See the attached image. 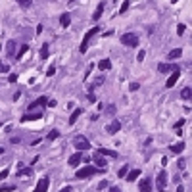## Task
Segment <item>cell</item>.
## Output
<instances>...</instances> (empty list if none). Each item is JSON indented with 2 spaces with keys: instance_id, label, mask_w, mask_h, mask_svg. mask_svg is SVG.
<instances>
[{
  "instance_id": "7402d4cb",
  "label": "cell",
  "mask_w": 192,
  "mask_h": 192,
  "mask_svg": "<svg viewBox=\"0 0 192 192\" xmlns=\"http://www.w3.org/2000/svg\"><path fill=\"white\" fill-rule=\"evenodd\" d=\"M81 114H83V111L79 110V108H77V110H73V114L69 115V125H73V123H75V121L79 119V115H81Z\"/></svg>"
},
{
  "instance_id": "ee69618b",
  "label": "cell",
  "mask_w": 192,
  "mask_h": 192,
  "mask_svg": "<svg viewBox=\"0 0 192 192\" xmlns=\"http://www.w3.org/2000/svg\"><path fill=\"white\" fill-rule=\"evenodd\" d=\"M106 111H108V114H114V111H115V106H108Z\"/></svg>"
},
{
  "instance_id": "e0dca14e",
  "label": "cell",
  "mask_w": 192,
  "mask_h": 192,
  "mask_svg": "<svg viewBox=\"0 0 192 192\" xmlns=\"http://www.w3.org/2000/svg\"><path fill=\"white\" fill-rule=\"evenodd\" d=\"M60 23H62V27H69V23H71V16L67 14V12H63V14L60 16Z\"/></svg>"
},
{
  "instance_id": "484cf974",
  "label": "cell",
  "mask_w": 192,
  "mask_h": 192,
  "mask_svg": "<svg viewBox=\"0 0 192 192\" xmlns=\"http://www.w3.org/2000/svg\"><path fill=\"white\" fill-rule=\"evenodd\" d=\"M14 50H16V42L10 40V42L6 44V54H14Z\"/></svg>"
},
{
  "instance_id": "f6af8a7d",
  "label": "cell",
  "mask_w": 192,
  "mask_h": 192,
  "mask_svg": "<svg viewBox=\"0 0 192 192\" xmlns=\"http://www.w3.org/2000/svg\"><path fill=\"white\" fill-rule=\"evenodd\" d=\"M60 192H73V188H71V186H63Z\"/></svg>"
},
{
  "instance_id": "4dcf8cb0",
  "label": "cell",
  "mask_w": 192,
  "mask_h": 192,
  "mask_svg": "<svg viewBox=\"0 0 192 192\" xmlns=\"http://www.w3.org/2000/svg\"><path fill=\"white\" fill-rule=\"evenodd\" d=\"M10 175V167H6V169H2V171H0V180H4L6 177Z\"/></svg>"
},
{
  "instance_id": "3957f363",
  "label": "cell",
  "mask_w": 192,
  "mask_h": 192,
  "mask_svg": "<svg viewBox=\"0 0 192 192\" xmlns=\"http://www.w3.org/2000/svg\"><path fill=\"white\" fill-rule=\"evenodd\" d=\"M121 44L134 48V46H138V37L134 35V33H125V35L121 37Z\"/></svg>"
},
{
  "instance_id": "ab89813d",
  "label": "cell",
  "mask_w": 192,
  "mask_h": 192,
  "mask_svg": "<svg viewBox=\"0 0 192 192\" xmlns=\"http://www.w3.org/2000/svg\"><path fill=\"white\" fill-rule=\"evenodd\" d=\"M177 33H179V35H183V33H185V25H183V23L177 27Z\"/></svg>"
},
{
  "instance_id": "1f68e13d",
  "label": "cell",
  "mask_w": 192,
  "mask_h": 192,
  "mask_svg": "<svg viewBox=\"0 0 192 192\" xmlns=\"http://www.w3.org/2000/svg\"><path fill=\"white\" fill-rule=\"evenodd\" d=\"M127 171H129V165H123V167L119 169V177H123V179H125V175H127Z\"/></svg>"
},
{
  "instance_id": "44dd1931",
  "label": "cell",
  "mask_w": 192,
  "mask_h": 192,
  "mask_svg": "<svg viewBox=\"0 0 192 192\" xmlns=\"http://www.w3.org/2000/svg\"><path fill=\"white\" fill-rule=\"evenodd\" d=\"M110 67H111V62H110V60H100V62H98V69L106 71V69H110Z\"/></svg>"
},
{
  "instance_id": "7bdbcfd3",
  "label": "cell",
  "mask_w": 192,
  "mask_h": 192,
  "mask_svg": "<svg viewBox=\"0 0 192 192\" xmlns=\"http://www.w3.org/2000/svg\"><path fill=\"white\" fill-rule=\"evenodd\" d=\"M185 125V119H179V123H177V125H175V129H180V127H183Z\"/></svg>"
},
{
  "instance_id": "6da1fadb",
  "label": "cell",
  "mask_w": 192,
  "mask_h": 192,
  "mask_svg": "<svg viewBox=\"0 0 192 192\" xmlns=\"http://www.w3.org/2000/svg\"><path fill=\"white\" fill-rule=\"evenodd\" d=\"M100 33V27L98 25H94V27H90L88 31H87V35H85V39H83V42H81V46H79V50H81L83 54L87 52V48H88V42H90V39H92L94 35H98Z\"/></svg>"
},
{
  "instance_id": "4fadbf2b",
  "label": "cell",
  "mask_w": 192,
  "mask_h": 192,
  "mask_svg": "<svg viewBox=\"0 0 192 192\" xmlns=\"http://www.w3.org/2000/svg\"><path fill=\"white\" fill-rule=\"evenodd\" d=\"M104 8H106V4H104V2H100V4L96 6L94 14H92V19H94V21H98L100 17H102V14H104Z\"/></svg>"
},
{
  "instance_id": "d6986e66",
  "label": "cell",
  "mask_w": 192,
  "mask_h": 192,
  "mask_svg": "<svg viewBox=\"0 0 192 192\" xmlns=\"http://www.w3.org/2000/svg\"><path fill=\"white\" fill-rule=\"evenodd\" d=\"M98 154H100V156H108V157H117V152H115V150H108V148H100Z\"/></svg>"
},
{
  "instance_id": "8d00e7d4",
  "label": "cell",
  "mask_w": 192,
  "mask_h": 192,
  "mask_svg": "<svg viewBox=\"0 0 192 192\" xmlns=\"http://www.w3.org/2000/svg\"><path fill=\"white\" fill-rule=\"evenodd\" d=\"M104 188H108V180H102V183L98 185V190H104Z\"/></svg>"
},
{
  "instance_id": "d590c367",
  "label": "cell",
  "mask_w": 192,
  "mask_h": 192,
  "mask_svg": "<svg viewBox=\"0 0 192 192\" xmlns=\"http://www.w3.org/2000/svg\"><path fill=\"white\" fill-rule=\"evenodd\" d=\"M144 56H146V52H144V50H140V52H138V56H137V62H144Z\"/></svg>"
},
{
  "instance_id": "d4e9b609",
  "label": "cell",
  "mask_w": 192,
  "mask_h": 192,
  "mask_svg": "<svg viewBox=\"0 0 192 192\" xmlns=\"http://www.w3.org/2000/svg\"><path fill=\"white\" fill-rule=\"evenodd\" d=\"M48 56H50V54H48V44L44 42V44H42V48H40V58H42V60H46Z\"/></svg>"
},
{
  "instance_id": "f907efd6",
  "label": "cell",
  "mask_w": 192,
  "mask_h": 192,
  "mask_svg": "<svg viewBox=\"0 0 192 192\" xmlns=\"http://www.w3.org/2000/svg\"><path fill=\"white\" fill-rule=\"evenodd\" d=\"M177 2H179V0H171V4H177Z\"/></svg>"
},
{
  "instance_id": "681fc988",
  "label": "cell",
  "mask_w": 192,
  "mask_h": 192,
  "mask_svg": "<svg viewBox=\"0 0 192 192\" xmlns=\"http://www.w3.org/2000/svg\"><path fill=\"white\" fill-rule=\"evenodd\" d=\"M2 154H4V148H0V156H2Z\"/></svg>"
},
{
  "instance_id": "603a6c76",
  "label": "cell",
  "mask_w": 192,
  "mask_h": 192,
  "mask_svg": "<svg viewBox=\"0 0 192 192\" xmlns=\"http://www.w3.org/2000/svg\"><path fill=\"white\" fill-rule=\"evenodd\" d=\"M180 98H183V100H190V98H192V88H190V87L183 88V92H180Z\"/></svg>"
},
{
  "instance_id": "83f0119b",
  "label": "cell",
  "mask_w": 192,
  "mask_h": 192,
  "mask_svg": "<svg viewBox=\"0 0 192 192\" xmlns=\"http://www.w3.org/2000/svg\"><path fill=\"white\" fill-rule=\"evenodd\" d=\"M16 190V185H4V186H0V192H12Z\"/></svg>"
},
{
  "instance_id": "f35d334b",
  "label": "cell",
  "mask_w": 192,
  "mask_h": 192,
  "mask_svg": "<svg viewBox=\"0 0 192 192\" xmlns=\"http://www.w3.org/2000/svg\"><path fill=\"white\" fill-rule=\"evenodd\" d=\"M138 87H140L138 83H131V85H129V88H131V90H138Z\"/></svg>"
},
{
  "instance_id": "e575fe53",
  "label": "cell",
  "mask_w": 192,
  "mask_h": 192,
  "mask_svg": "<svg viewBox=\"0 0 192 192\" xmlns=\"http://www.w3.org/2000/svg\"><path fill=\"white\" fill-rule=\"evenodd\" d=\"M27 175H31V169H21L17 173V177H27Z\"/></svg>"
},
{
  "instance_id": "ffe728a7",
  "label": "cell",
  "mask_w": 192,
  "mask_h": 192,
  "mask_svg": "<svg viewBox=\"0 0 192 192\" xmlns=\"http://www.w3.org/2000/svg\"><path fill=\"white\" fill-rule=\"evenodd\" d=\"M183 150H185V142H177V144L171 146V152H173V154H180Z\"/></svg>"
},
{
  "instance_id": "4316f807",
  "label": "cell",
  "mask_w": 192,
  "mask_h": 192,
  "mask_svg": "<svg viewBox=\"0 0 192 192\" xmlns=\"http://www.w3.org/2000/svg\"><path fill=\"white\" fill-rule=\"evenodd\" d=\"M129 0H123V4H121V8H119V14H125L127 12V10H129Z\"/></svg>"
},
{
  "instance_id": "f1b7e54d",
  "label": "cell",
  "mask_w": 192,
  "mask_h": 192,
  "mask_svg": "<svg viewBox=\"0 0 192 192\" xmlns=\"http://www.w3.org/2000/svg\"><path fill=\"white\" fill-rule=\"evenodd\" d=\"M17 4H19L21 8H31V4H33V0H17Z\"/></svg>"
},
{
  "instance_id": "cb8c5ba5",
  "label": "cell",
  "mask_w": 192,
  "mask_h": 192,
  "mask_svg": "<svg viewBox=\"0 0 192 192\" xmlns=\"http://www.w3.org/2000/svg\"><path fill=\"white\" fill-rule=\"evenodd\" d=\"M29 50V46H27V44H21V48H19V52L16 54V60H21V58H23V54Z\"/></svg>"
},
{
  "instance_id": "f546056e",
  "label": "cell",
  "mask_w": 192,
  "mask_h": 192,
  "mask_svg": "<svg viewBox=\"0 0 192 192\" xmlns=\"http://www.w3.org/2000/svg\"><path fill=\"white\" fill-rule=\"evenodd\" d=\"M58 137H60V131H56V129L48 133V140H54V138H58Z\"/></svg>"
},
{
  "instance_id": "277c9868",
  "label": "cell",
  "mask_w": 192,
  "mask_h": 192,
  "mask_svg": "<svg viewBox=\"0 0 192 192\" xmlns=\"http://www.w3.org/2000/svg\"><path fill=\"white\" fill-rule=\"evenodd\" d=\"M94 173H98V167H92V165H85L83 169H79V171H77L75 179H88L90 175H94Z\"/></svg>"
},
{
  "instance_id": "bcb514c9",
  "label": "cell",
  "mask_w": 192,
  "mask_h": 192,
  "mask_svg": "<svg viewBox=\"0 0 192 192\" xmlns=\"http://www.w3.org/2000/svg\"><path fill=\"white\" fill-rule=\"evenodd\" d=\"M46 106H50V108H54V106H56V100H48V102H46Z\"/></svg>"
},
{
  "instance_id": "7c38bea8",
  "label": "cell",
  "mask_w": 192,
  "mask_h": 192,
  "mask_svg": "<svg viewBox=\"0 0 192 192\" xmlns=\"http://www.w3.org/2000/svg\"><path fill=\"white\" fill-rule=\"evenodd\" d=\"M140 192H152V180L148 177L140 180Z\"/></svg>"
},
{
  "instance_id": "5b68a950",
  "label": "cell",
  "mask_w": 192,
  "mask_h": 192,
  "mask_svg": "<svg viewBox=\"0 0 192 192\" xmlns=\"http://www.w3.org/2000/svg\"><path fill=\"white\" fill-rule=\"evenodd\" d=\"M156 186H157V190H160V192H163L165 186H167V173L163 171V169H162V171L157 173V177H156Z\"/></svg>"
},
{
  "instance_id": "816d5d0a",
  "label": "cell",
  "mask_w": 192,
  "mask_h": 192,
  "mask_svg": "<svg viewBox=\"0 0 192 192\" xmlns=\"http://www.w3.org/2000/svg\"><path fill=\"white\" fill-rule=\"evenodd\" d=\"M0 127H2V123H0Z\"/></svg>"
},
{
  "instance_id": "d6a6232c",
  "label": "cell",
  "mask_w": 192,
  "mask_h": 192,
  "mask_svg": "<svg viewBox=\"0 0 192 192\" xmlns=\"http://www.w3.org/2000/svg\"><path fill=\"white\" fill-rule=\"evenodd\" d=\"M10 71V65H6L4 62H0V73H8Z\"/></svg>"
},
{
  "instance_id": "8992f818",
  "label": "cell",
  "mask_w": 192,
  "mask_h": 192,
  "mask_svg": "<svg viewBox=\"0 0 192 192\" xmlns=\"http://www.w3.org/2000/svg\"><path fill=\"white\" fill-rule=\"evenodd\" d=\"M48 186H50V179H48V177H42L39 183H37V186H35V192H46Z\"/></svg>"
},
{
  "instance_id": "7a4b0ae2",
  "label": "cell",
  "mask_w": 192,
  "mask_h": 192,
  "mask_svg": "<svg viewBox=\"0 0 192 192\" xmlns=\"http://www.w3.org/2000/svg\"><path fill=\"white\" fill-rule=\"evenodd\" d=\"M73 146L77 148V152H85V150H88V148H90V140H88V138H85L83 134H77V137L73 138Z\"/></svg>"
},
{
  "instance_id": "30bf717a",
  "label": "cell",
  "mask_w": 192,
  "mask_h": 192,
  "mask_svg": "<svg viewBox=\"0 0 192 192\" xmlns=\"http://www.w3.org/2000/svg\"><path fill=\"white\" fill-rule=\"evenodd\" d=\"M46 102H48L46 96H39L33 104H29V110H37V108H40V106H46Z\"/></svg>"
},
{
  "instance_id": "52a82bcc",
  "label": "cell",
  "mask_w": 192,
  "mask_h": 192,
  "mask_svg": "<svg viewBox=\"0 0 192 192\" xmlns=\"http://www.w3.org/2000/svg\"><path fill=\"white\" fill-rule=\"evenodd\" d=\"M177 69H180L179 65H169V63H160V65H157V71H160V73H173Z\"/></svg>"
},
{
  "instance_id": "836d02e7",
  "label": "cell",
  "mask_w": 192,
  "mask_h": 192,
  "mask_svg": "<svg viewBox=\"0 0 192 192\" xmlns=\"http://www.w3.org/2000/svg\"><path fill=\"white\" fill-rule=\"evenodd\" d=\"M54 73H56V65H54V63H52V65H50V67H48V69H46V75H48V77H52V75H54Z\"/></svg>"
},
{
  "instance_id": "b9f144b4",
  "label": "cell",
  "mask_w": 192,
  "mask_h": 192,
  "mask_svg": "<svg viewBox=\"0 0 192 192\" xmlns=\"http://www.w3.org/2000/svg\"><path fill=\"white\" fill-rule=\"evenodd\" d=\"M88 100H90V102H92V104H94V102H96V96H94L92 92H88Z\"/></svg>"
},
{
  "instance_id": "ac0fdd59",
  "label": "cell",
  "mask_w": 192,
  "mask_h": 192,
  "mask_svg": "<svg viewBox=\"0 0 192 192\" xmlns=\"http://www.w3.org/2000/svg\"><path fill=\"white\" fill-rule=\"evenodd\" d=\"M180 56H183V48H173L171 52L167 54V58L169 60H177V58H180Z\"/></svg>"
},
{
  "instance_id": "7dc6e473",
  "label": "cell",
  "mask_w": 192,
  "mask_h": 192,
  "mask_svg": "<svg viewBox=\"0 0 192 192\" xmlns=\"http://www.w3.org/2000/svg\"><path fill=\"white\" fill-rule=\"evenodd\" d=\"M177 192H185V186H183V185H179V186H177Z\"/></svg>"
},
{
  "instance_id": "60d3db41",
  "label": "cell",
  "mask_w": 192,
  "mask_h": 192,
  "mask_svg": "<svg viewBox=\"0 0 192 192\" xmlns=\"http://www.w3.org/2000/svg\"><path fill=\"white\" fill-rule=\"evenodd\" d=\"M16 81H17V75L12 73V75H10V83H16Z\"/></svg>"
},
{
  "instance_id": "8fae6325",
  "label": "cell",
  "mask_w": 192,
  "mask_h": 192,
  "mask_svg": "<svg viewBox=\"0 0 192 192\" xmlns=\"http://www.w3.org/2000/svg\"><path fill=\"white\" fill-rule=\"evenodd\" d=\"M119 129H121V123H119L117 119H115V121H111L110 125L106 127V131H108L110 134H115V133H119Z\"/></svg>"
},
{
  "instance_id": "74e56055",
  "label": "cell",
  "mask_w": 192,
  "mask_h": 192,
  "mask_svg": "<svg viewBox=\"0 0 192 192\" xmlns=\"http://www.w3.org/2000/svg\"><path fill=\"white\" fill-rule=\"evenodd\" d=\"M185 165H186V160H185V157H180V160H179V167L185 169Z\"/></svg>"
},
{
  "instance_id": "9c48e42d",
  "label": "cell",
  "mask_w": 192,
  "mask_h": 192,
  "mask_svg": "<svg viewBox=\"0 0 192 192\" xmlns=\"http://www.w3.org/2000/svg\"><path fill=\"white\" fill-rule=\"evenodd\" d=\"M40 117H42V111H31V114H27V115L21 117V123H25V121H37V119H40Z\"/></svg>"
},
{
  "instance_id": "9a60e30c",
  "label": "cell",
  "mask_w": 192,
  "mask_h": 192,
  "mask_svg": "<svg viewBox=\"0 0 192 192\" xmlns=\"http://www.w3.org/2000/svg\"><path fill=\"white\" fill-rule=\"evenodd\" d=\"M81 160H83V154H81V152H77V154L69 156V167H77Z\"/></svg>"
},
{
  "instance_id": "c3c4849f",
  "label": "cell",
  "mask_w": 192,
  "mask_h": 192,
  "mask_svg": "<svg viewBox=\"0 0 192 192\" xmlns=\"http://www.w3.org/2000/svg\"><path fill=\"white\" fill-rule=\"evenodd\" d=\"M110 192H121V190H119L117 186H114V188H110Z\"/></svg>"
},
{
  "instance_id": "2e32d148",
  "label": "cell",
  "mask_w": 192,
  "mask_h": 192,
  "mask_svg": "<svg viewBox=\"0 0 192 192\" xmlns=\"http://www.w3.org/2000/svg\"><path fill=\"white\" fill-rule=\"evenodd\" d=\"M138 177H140V171H138V169H133V171H127V175H125V180L133 183V180H137Z\"/></svg>"
},
{
  "instance_id": "ba28073f",
  "label": "cell",
  "mask_w": 192,
  "mask_h": 192,
  "mask_svg": "<svg viewBox=\"0 0 192 192\" xmlns=\"http://www.w3.org/2000/svg\"><path fill=\"white\" fill-rule=\"evenodd\" d=\"M179 77H180V69L173 71L171 75H169V79H167V83H165V87H167V88H171V87H175V83L179 81Z\"/></svg>"
},
{
  "instance_id": "5bb4252c",
  "label": "cell",
  "mask_w": 192,
  "mask_h": 192,
  "mask_svg": "<svg viewBox=\"0 0 192 192\" xmlns=\"http://www.w3.org/2000/svg\"><path fill=\"white\" fill-rule=\"evenodd\" d=\"M92 162L98 165V169H106V160H104V156H100L98 152L94 154V157H92Z\"/></svg>"
}]
</instances>
